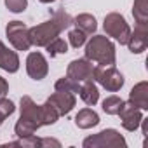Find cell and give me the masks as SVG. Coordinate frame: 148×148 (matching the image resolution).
<instances>
[{"label":"cell","instance_id":"6da1fadb","mask_svg":"<svg viewBox=\"0 0 148 148\" xmlns=\"http://www.w3.org/2000/svg\"><path fill=\"white\" fill-rule=\"evenodd\" d=\"M19 120L14 125V132L18 138H26L35 134L37 129H40L42 124V110L40 105H37L30 96H23L19 101Z\"/></svg>","mask_w":148,"mask_h":148},{"label":"cell","instance_id":"7a4b0ae2","mask_svg":"<svg viewBox=\"0 0 148 148\" xmlns=\"http://www.w3.org/2000/svg\"><path fill=\"white\" fill-rule=\"evenodd\" d=\"M86 58L92 63H98L99 66L115 64L117 52L113 42L105 35H94L91 40L86 42Z\"/></svg>","mask_w":148,"mask_h":148},{"label":"cell","instance_id":"3957f363","mask_svg":"<svg viewBox=\"0 0 148 148\" xmlns=\"http://www.w3.org/2000/svg\"><path fill=\"white\" fill-rule=\"evenodd\" d=\"M92 80H96L101 87H105L106 91L110 92H117L122 89L125 79L124 75L113 66V64H108V66H94V71H92Z\"/></svg>","mask_w":148,"mask_h":148},{"label":"cell","instance_id":"277c9868","mask_svg":"<svg viewBox=\"0 0 148 148\" xmlns=\"http://www.w3.org/2000/svg\"><path fill=\"white\" fill-rule=\"evenodd\" d=\"M103 28L106 32L108 37L115 38L120 45H125L127 40H129V35H131V26L129 23L125 21V18L119 12H110L105 16V21H103Z\"/></svg>","mask_w":148,"mask_h":148},{"label":"cell","instance_id":"5b68a950","mask_svg":"<svg viewBox=\"0 0 148 148\" xmlns=\"http://www.w3.org/2000/svg\"><path fill=\"white\" fill-rule=\"evenodd\" d=\"M84 148H125L127 146V141L125 138L117 131V129H103L101 132L94 134V136H89L84 139Z\"/></svg>","mask_w":148,"mask_h":148},{"label":"cell","instance_id":"8992f818","mask_svg":"<svg viewBox=\"0 0 148 148\" xmlns=\"http://www.w3.org/2000/svg\"><path fill=\"white\" fill-rule=\"evenodd\" d=\"M61 26L51 18L49 21H44L37 26H32L28 35H30V42L32 45H37V47H45L51 40H54L56 37H59L61 33Z\"/></svg>","mask_w":148,"mask_h":148},{"label":"cell","instance_id":"52a82bcc","mask_svg":"<svg viewBox=\"0 0 148 148\" xmlns=\"http://www.w3.org/2000/svg\"><path fill=\"white\" fill-rule=\"evenodd\" d=\"M28 32L30 28L23 21H9V25L5 26V35L16 51H28L32 47Z\"/></svg>","mask_w":148,"mask_h":148},{"label":"cell","instance_id":"ba28073f","mask_svg":"<svg viewBox=\"0 0 148 148\" xmlns=\"http://www.w3.org/2000/svg\"><path fill=\"white\" fill-rule=\"evenodd\" d=\"M92 71H94L92 61H89L87 58H79V59L70 61V64L66 68V77L82 84V82L92 80Z\"/></svg>","mask_w":148,"mask_h":148},{"label":"cell","instance_id":"9c48e42d","mask_svg":"<svg viewBox=\"0 0 148 148\" xmlns=\"http://www.w3.org/2000/svg\"><path fill=\"white\" fill-rule=\"evenodd\" d=\"M120 117V122H122V127L125 131H136L139 125H141V120H143V110H139L136 105H132L131 101H124L122 103V108L119 110L117 113Z\"/></svg>","mask_w":148,"mask_h":148},{"label":"cell","instance_id":"30bf717a","mask_svg":"<svg viewBox=\"0 0 148 148\" xmlns=\"http://www.w3.org/2000/svg\"><path fill=\"white\" fill-rule=\"evenodd\" d=\"M26 73L33 80H42V79L47 77L49 64H47V59L42 52L35 51V52L28 54V58H26Z\"/></svg>","mask_w":148,"mask_h":148},{"label":"cell","instance_id":"8fae6325","mask_svg":"<svg viewBox=\"0 0 148 148\" xmlns=\"http://www.w3.org/2000/svg\"><path fill=\"white\" fill-rule=\"evenodd\" d=\"M132 54H141L148 47V23H136L134 32H131L129 40L125 44Z\"/></svg>","mask_w":148,"mask_h":148},{"label":"cell","instance_id":"7c38bea8","mask_svg":"<svg viewBox=\"0 0 148 148\" xmlns=\"http://www.w3.org/2000/svg\"><path fill=\"white\" fill-rule=\"evenodd\" d=\"M47 99H49V101L52 103V106L58 110L59 117H61V115H68V113L73 110V106L77 105L75 94H71V92H63V91H56V92L51 94Z\"/></svg>","mask_w":148,"mask_h":148},{"label":"cell","instance_id":"4fadbf2b","mask_svg":"<svg viewBox=\"0 0 148 148\" xmlns=\"http://www.w3.org/2000/svg\"><path fill=\"white\" fill-rule=\"evenodd\" d=\"M19 56L16 51H11L2 40H0V68L7 73H16L19 70Z\"/></svg>","mask_w":148,"mask_h":148},{"label":"cell","instance_id":"5bb4252c","mask_svg":"<svg viewBox=\"0 0 148 148\" xmlns=\"http://www.w3.org/2000/svg\"><path fill=\"white\" fill-rule=\"evenodd\" d=\"M129 101L136 105L139 110H148V82L143 80L136 84L129 92Z\"/></svg>","mask_w":148,"mask_h":148},{"label":"cell","instance_id":"9a60e30c","mask_svg":"<svg viewBox=\"0 0 148 148\" xmlns=\"http://www.w3.org/2000/svg\"><path fill=\"white\" fill-rule=\"evenodd\" d=\"M99 124V115L92 108H82L75 115V125L80 129H91Z\"/></svg>","mask_w":148,"mask_h":148},{"label":"cell","instance_id":"2e32d148","mask_svg":"<svg viewBox=\"0 0 148 148\" xmlns=\"http://www.w3.org/2000/svg\"><path fill=\"white\" fill-rule=\"evenodd\" d=\"M82 101L89 106H94L98 101H99V91H98V86L94 84V80H87V82H82L80 84V91H79Z\"/></svg>","mask_w":148,"mask_h":148},{"label":"cell","instance_id":"e0dca14e","mask_svg":"<svg viewBox=\"0 0 148 148\" xmlns=\"http://www.w3.org/2000/svg\"><path fill=\"white\" fill-rule=\"evenodd\" d=\"M73 25H75V28L82 30L86 35H92L98 28V23H96V18L92 14H87V12H82L79 16L73 18Z\"/></svg>","mask_w":148,"mask_h":148},{"label":"cell","instance_id":"ac0fdd59","mask_svg":"<svg viewBox=\"0 0 148 148\" xmlns=\"http://www.w3.org/2000/svg\"><path fill=\"white\" fill-rule=\"evenodd\" d=\"M132 16L136 23H148V0H134Z\"/></svg>","mask_w":148,"mask_h":148},{"label":"cell","instance_id":"d6986e66","mask_svg":"<svg viewBox=\"0 0 148 148\" xmlns=\"http://www.w3.org/2000/svg\"><path fill=\"white\" fill-rule=\"evenodd\" d=\"M40 110H42V124L44 125H52L56 124V120L59 119V113L58 110L52 106V103L47 99L44 105H40Z\"/></svg>","mask_w":148,"mask_h":148},{"label":"cell","instance_id":"ffe728a7","mask_svg":"<svg viewBox=\"0 0 148 148\" xmlns=\"http://www.w3.org/2000/svg\"><path fill=\"white\" fill-rule=\"evenodd\" d=\"M56 91H63V92H71V94H77L80 91V84L77 80H73L70 77H61L59 80H56L54 84Z\"/></svg>","mask_w":148,"mask_h":148},{"label":"cell","instance_id":"44dd1931","mask_svg":"<svg viewBox=\"0 0 148 148\" xmlns=\"http://www.w3.org/2000/svg\"><path fill=\"white\" fill-rule=\"evenodd\" d=\"M122 103H124L122 98H119V96H108V98L103 99L101 108H103V112L108 113V115H117L119 110L122 108Z\"/></svg>","mask_w":148,"mask_h":148},{"label":"cell","instance_id":"7402d4cb","mask_svg":"<svg viewBox=\"0 0 148 148\" xmlns=\"http://www.w3.org/2000/svg\"><path fill=\"white\" fill-rule=\"evenodd\" d=\"M45 49H47V52H49L51 58H56V56H59V54H66V52H68V44H66L63 38L56 37L54 40H51V42L45 45Z\"/></svg>","mask_w":148,"mask_h":148},{"label":"cell","instance_id":"603a6c76","mask_svg":"<svg viewBox=\"0 0 148 148\" xmlns=\"http://www.w3.org/2000/svg\"><path fill=\"white\" fill-rule=\"evenodd\" d=\"M68 40H70V45H71V47L79 49V47L86 45L87 35H86L82 30H79V28H73V30H70V33H68Z\"/></svg>","mask_w":148,"mask_h":148},{"label":"cell","instance_id":"cb8c5ba5","mask_svg":"<svg viewBox=\"0 0 148 148\" xmlns=\"http://www.w3.org/2000/svg\"><path fill=\"white\" fill-rule=\"evenodd\" d=\"M14 110H16V106H14V103H12L11 99H7L5 96L0 98V125L4 124V120H5L9 115L14 113Z\"/></svg>","mask_w":148,"mask_h":148},{"label":"cell","instance_id":"d4e9b609","mask_svg":"<svg viewBox=\"0 0 148 148\" xmlns=\"http://www.w3.org/2000/svg\"><path fill=\"white\" fill-rule=\"evenodd\" d=\"M52 19L61 26V30H66V28H70L71 25H73V18L68 14V12H64V11H56L54 14H52Z\"/></svg>","mask_w":148,"mask_h":148},{"label":"cell","instance_id":"484cf974","mask_svg":"<svg viewBox=\"0 0 148 148\" xmlns=\"http://www.w3.org/2000/svg\"><path fill=\"white\" fill-rule=\"evenodd\" d=\"M4 2H5V7L14 14H19L28 7V0H4Z\"/></svg>","mask_w":148,"mask_h":148},{"label":"cell","instance_id":"4316f807","mask_svg":"<svg viewBox=\"0 0 148 148\" xmlns=\"http://www.w3.org/2000/svg\"><path fill=\"white\" fill-rule=\"evenodd\" d=\"M45 146H56V148H59L61 143L58 139H52V138H42V148H45Z\"/></svg>","mask_w":148,"mask_h":148},{"label":"cell","instance_id":"83f0119b","mask_svg":"<svg viewBox=\"0 0 148 148\" xmlns=\"http://www.w3.org/2000/svg\"><path fill=\"white\" fill-rule=\"evenodd\" d=\"M7 92H9V84L4 77H0V98H4Z\"/></svg>","mask_w":148,"mask_h":148},{"label":"cell","instance_id":"f1b7e54d","mask_svg":"<svg viewBox=\"0 0 148 148\" xmlns=\"http://www.w3.org/2000/svg\"><path fill=\"white\" fill-rule=\"evenodd\" d=\"M38 2H42V4H52L54 0H38Z\"/></svg>","mask_w":148,"mask_h":148}]
</instances>
